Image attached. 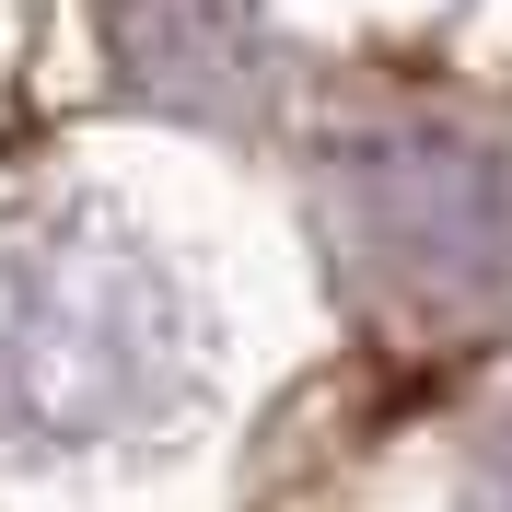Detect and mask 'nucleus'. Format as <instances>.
I'll use <instances>...</instances> for the list:
<instances>
[{
	"mask_svg": "<svg viewBox=\"0 0 512 512\" xmlns=\"http://www.w3.org/2000/svg\"><path fill=\"white\" fill-rule=\"evenodd\" d=\"M175 373V303L117 233L35 210L0 222V408L47 431H105Z\"/></svg>",
	"mask_w": 512,
	"mask_h": 512,
	"instance_id": "1",
	"label": "nucleus"
}]
</instances>
